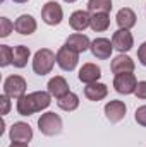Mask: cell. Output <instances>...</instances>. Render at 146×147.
Returning a JSON list of instances; mask_svg holds the SVG:
<instances>
[{"label":"cell","instance_id":"cell-1","mask_svg":"<svg viewBox=\"0 0 146 147\" xmlns=\"http://www.w3.org/2000/svg\"><path fill=\"white\" fill-rule=\"evenodd\" d=\"M52 103V94L48 91H35L29 94H24L17 99L16 110L21 116H31L38 111L46 110Z\"/></svg>","mask_w":146,"mask_h":147},{"label":"cell","instance_id":"cell-2","mask_svg":"<svg viewBox=\"0 0 146 147\" xmlns=\"http://www.w3.org/2000/svg\"><path fill=\"white\" fill-rule=\"evenodd\" d=\"M55 62H57V53H53L50 48H41L33 57V72L43 77L53 70Z\"/></svg>","mask_w":146,"mask_h":147},{"label":"cell","instance_id":"cell-3","mask_svg":"<svg viewBox=\"0 0 146 147\" xmlns=\"http://www.w3.org/2000/svg\"><path fill=\"white\" fill-rule=\"evenodd\" d=\"M62 127H64L62 118H60L57 113H53V111H46V113H43V115L38 118V128H40V132H41L43 135H46V137H55V135H59V134L62 132Z\"/></svg>","mask_w":146,"mask_h":147},{"label":"cell","instance_id":"cell-4","mask_svg":"<svg viewBox=\"0 0 146 147\" xmlns=\"http://www.w3.org/2000/svg\"><path fill=\"white\" fill-rule=\"evenodd\" d=\"M28 82L21 75H9L3 80V94L9 96L10 99H19L21 96L26 94Z\"/></svg>","mask_w":146,"mask_h":147},{"label":"cell","instance_id":"cell-5","mask_svg":"<svg viewBox=\"0 0 146 147\" xmlns=\"http://www.w3.org/2000/svg\"><path fill=\"white\" fill-rule=\"evenodd\" d=\"M138 87V79L132 72H126V74H117L113 77V89L119 94H134Z\"/></svg>","mask_w":146,"mask_h":147},{"label":"cell","instance_id":"cell-6","mask_svg":"<svg viewBox=\"0 0 146 147\" xmlns=\"http://www.w3.org/2000/svg\"><path fill=\"white\" fill-rule=\"evenodd\" d=\"M64 19V10L60 7L59 2L55 0H50L43 5L41 9V21L48 26H59Z\"/></svg>","mask_w":146,"mask_h":147},{"label":"cell","instance_id":"cell-7","mask_svg":"<svg viewBox=\"0 0 146 147\" xmlns=\"http://www.w3.org/2000/svg\"><path fill=\"white\" fill-rule=\"evenodd\" d=\"M79 62V53H76L74 50H71L69 46H60L57 51V65L65 70V72H72L74 69L77 67Z\"/></svg>","mask_w":146,"mask_h":147},{"label":"cell","instance_id":"cell-8","mask_svg":"<svg viewBox=\"0 0 146 147\" xmlns=\"http://www.w3.org/2000/svg\"><path fill=\"white\" fill-rule=\"evenodd\" d=\"M112 45H113V50H117L119 53H127L134 46V38L129 29H117L112 34Z\"/></svg>","mask_w":146,"mask_h":147},{"label":"cell","instance_id":"cell-9","mask_svg":"<svg viewBox=\"0 0 146 147\" xmlns=\"http://www.w3.org/2000/svg\"><path fill=\"white\" fill-rule=\"evenodd\" d=\"M9 137H10L12 142H24V144H28V142L33 140V128L28 123H24V121H16L10 127V130H9Z\"/></svg>","mask_w":146,"mask_h":147},{"label":"cell","instance_id":"cell-10","mask_svg":"<svg viewBox=\"0 0 146 147\" xmlns=\"http://www.w3.org/2000/svg\"><path fill=\"white\" fill-rule=\"evenodd\" d=\"M91 53L95 58L98 60H108L112 57V51H113V45L108 38H96L91 41V46H89Z\"/></svg>","mask_w":146,"mask_h":147},{"label":"cell","instance_id":"cell-11","mask_svg":"<svg viewBox=\"0 0 146 147\" xmlns=\"http://www.w3.org/2000/svg\"><path fill=\"white\" fill-rule=\"evenodd\" d=\"M105 116L110 123H119L120 120H124L126 113H127V106L124 101H119V99H112L105 105Z\"/></svg>","mask_w":146,"mask_h":147},{"label":"cell","instance_id":"cell-12","mask_svg":"<svg viewBox=\"0 0 146 147\" xmlns=\"http://www.w3.org/2000/svg\"><path fill=\"white\" fill-rule=\"evenodd\" d=\"M134 69H136L134 60L129 55H126V53L117 55L112 60V63H110V70L115 74V75L117 74H126V72H134Z\"/></svg>","mask_w":146,"mask_h":147},{"label":"cell","instance_id":"cell-13","mask_svg":"<svg viewBox=\"0 0 146 147\" xmlns=\"http://www.w3.org/2000/svg\"><path fill=\"white\" fill-rule=\"evenodd\" d=\"M36 28H38L36 19H35L33 16H29V14H23V16H19V17L16 19V22H14V29H16V33L24 34V36L33 34V33L36 31Z\"/></svg>","mask_w":146,"mask_h":147},{"label":"cell","instance_id":"cell-14","mask_svg":"<svg viewBox=\"0 0 146 147\" xmlns=\"http://www.w3.org/2000/svg\"><path fill=\"white\" fill-rule=\"evenodd\" d=\"M91 24V16L88 10H74L69 17V26L76 33H83Z\"/></svg>","mask_w":146,"mask_h":147},{"label":"cell","instance_id":"cell-15","mask_svg":"<svg viewBox=\"0 0 146 147\" xmlns=\"http://www.w3.org/2000/svg\"><path fill=\"white\" fill-rule=\"evenodd\" d=\"M46 91L53 96V98H62V96H65L67 92H71L69 91V82L65 80V77H62V75H55V77H52L50 80H48V84H46Z\"/></svg>","mask_w":146,"mask_h":147},{"label":"cell","instance_id":"cell-16","mask_svg":"<svg viewBox=\"0 0 146 147\" xmlns=\"http://www.w3.org/2000/svg\"><path fill=\"white\" fill-rule=\"evenodd\" d=\"M102 77V69L96 65V63H84L81 69H79V74H77V79L84 84H93V82H98V79Z\"/></svg>","mask_w":146,"mask_h":147},{"label":"cell","instance_id":"cell-17","mask_svg":"<svg viewBox=\"0 0 146 147\" xmlns=\"http://www.w3.org/2000/svg\"><path fill=\"white\" fill-rule=\"evenodd\" d=\"M65 46H69L71 50H74L76 53H84L86 50H89L91 46V41L89 38L83 33H74L65 39Z\"/></svg>","mask_w":146,"mask_h":147},{"label":"cell","instance_id":"cell-18","mask_svg":"<svg viewBox=\"0 0 146 147\" xmlns=\"http://www.w3.org/2000/svg\"><path fill=\"white\" fill-rule=\"evenodd\" d=\"M108 94V87L107 84H102V82H93V84H86L84 87V96L89 99V101H102L105 99Z\"/></svg>","mask_w":146,"mask_h":147},{"label":"cell","instance_id":"cell-19","mask_svg":"<svg viewBox=\"0 0 146 147\" xmlns=\"http://www.w3.org/2000/svg\"><path fill=\"white\" fill-rule=\"evenodd\" d=\"M136 19H138L136 17V12L132 9H129V7L120 9L117 12V16H115V21H117L119 29H131V28H134L136 26Z\"/></svg>","mask_w":146,"mask_h":147},{"label":"cell","instance_id":"cell-20","mask_svg":"<svg viewBox=\"0 0 146 147\" xmlns=\"http://www.w3.org/2000/svg\"><path fill=\"white\" fill-rule=\"evenodd\" d=\"M31 57V50L24 45H17L14 46V60H12V65L17 67V69H24L28 65V60Z\"/></svg>","mask_w":146,"mask_h":147},{"label":"cell","instance_id":"cell-21","mask_svg":"<svg viewBox=\"0 0 146 147\" xmlns=\"http://www.w3.org/2000/svg\"><path fill=\"white\" fill-rule=\"evenodd\" d=\"M57 106L62 111H74L79 108V96L76 92H67L65 96L57 99Z\"/></svg>","mask_w":146,"mask_h":147},{"label":"cell","instance_id":"cell-22","mask_svg":"<svg viewBox=\"0 0 146 147\" xmlns=\"http://www.w3.org/2000/svg\"><path fill=\"white\" fill-rule=\"evenodd\" d=\"M89 28L95 33H103L110 28V16L108 14H91V24Z\"/></svg>","mask_w":146,"mask_h":147},{"label":"cell","instance_id":"cell-23","mask_svg":"<svg viewBox=\"0 0 146 147\" xmlns=\"http://www.w3.org/2000/svg\"><path fill=\"white\" fill-rule=\"evenodd\" d=\"M112 10V0H88L89 14H108Z\"/></svg>","mask_w":146,"mask_h":147},{"label":"cell","instance_id":"cell-24","mask_svg":"<svg viewBox=\"0 0 146 147\" xmlns=\"http://www.w3.org/2000/svg\"><path fill=\"white\" fill-rule=\"evenodd\" d=\"M12 60H14V48H10L9 45H0V67L10 65Z\"/></svg>","mask_w":146,"mask_h":147},{"label":"cell","instance_id":"cell-25","mask_svg":"<svg viewBox=\"0 0 146 147\" xmlns=\"http://www.w3.org/2000/svg\"><path fill=\"white\" fill-rule=\"evenodd\" d=\"M14 31V22L9 17H0V38H7Z\"/></svg>","mask_w":146,"mask_h":147},{"label":"cell","instance_id":"cell-26","mask_svg":"<svg viewBox=\"0 0 146 147\" xmlns=\"http://www.w3.org/2000/svg\"><path fill=\"white\" fill-rule=\"evenodd\" d=\"M134 120H136L138 125L146 127V105L145 106H139V108L136 110V113H134Z\"/></svg>","mask_w":146,"mask_h":147},{"label":"cell","instance_id":"cell-27","mask_svg":"<svg viewBox=\"0 0 146 147\" xmlns=\"http://www.w3.org/2000/svg\"><path fill=\"white\" fill-rule=\"evenodd\" d=\"M136 98L138 99H146V80H139L138 87H136Z\"/></svg>","mask_w":146,"mask_h":147},{"label":"cell","instance_id":"cell-28","mask_svg":"<svg viewBox=\"0 0 146 147\" xmlns=\"http://www.w3.org/2000/svg\"><path fill=\"white\" fill-rule=\"evenodd\" d=\"M0 103H2V115L3 116L9 115V111H10V98L5 96V94H2L0 96Z\"/></svg>","mask_w":146,"mask_h":147},{"label":"cell","instance_id":"cell-29","mask_svg":"<svg viewBox=\"0 0 146 147\" xmlns=\"http://www.w3.org/2000/svg\"><path fill=\"white\" fill-rule=\"evenodd\" d=\"M138 60L143 67H146V41L138 48Z\"/></svg>","mask_w":146,"mask_h":147},{"label":"cell","instance_id":"cell-30","mask_svg":"<svg viewBox=\"0 0 146 147\" xmlns=\"http://www.w3.org/2000/svg\"><path fill=\"white\" fill-rule=\"evenodd\" d=\"M9 147H29L28 144H24V142H12Z\"/></svg>","mask_w":146,"mask_h":147},{"label":"cell","instance_id":"cell-31","mask_svg":"<svg viewBox=\"0 0 146 147\" xmlns=\"http://www.w3.org/2000/svg\"><path fill=\"white\" fill-rule=\"evenodd\" d=\"M14 2H16V3H26L28 0H14Z\"/></svg>","mask_w":146,"mask_h":147},{"label":"cell","instance_id":"cell-32","mask_svg":"<svg viewBox=\"0 0 146 147\" xmlns=\"http://www.w3.org/2000/svg\"><path fill=\"white\" fill-rule=\"evenodd\" d=\"M64 2H65V3H74L76 0H64Z\"/></svg>","mask_w":146,"mask_h":147}]
</instances>
